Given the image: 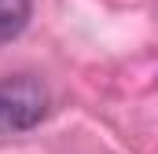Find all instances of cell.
<instances>
[{
	"label": "cell",
	"mask_w": 158,
	"mask_h": 154,
	"mask_svg": "<svg viewBox=\"0 0 158 154\" xmlns=\"http://www.w3.org/2000/svg\"><path fill=\"white\" fill-rule=\"evenodd\" d=\"M48 114V88L37 77H0V132H26Z\"/></svg>",
	"instance_id": "cell-1"
},
{
	"label": "cell",
	"mask_w": 158,
	"mask_h": 154,
	"mask_svg": "<svg viewBox=\"0 0 158 154\" xmlns=\"http://www.w3.org/2000/svg\"><path fill=\"white\" fill-rule=\"evenodd\" d=\"M30 22V0H0V44L15 40Z\"/></svg>",
	"instance_id": "cell-2"
}]
</instances>
